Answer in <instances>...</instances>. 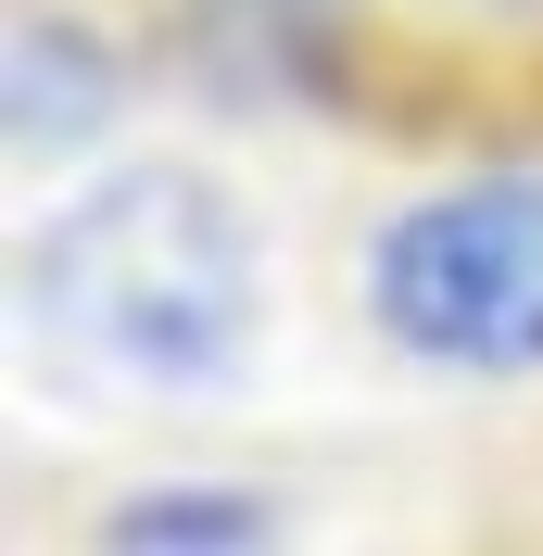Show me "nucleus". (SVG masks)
I'll return each instance as SVG.
<instances>
[{
  "label": "nucleus",
  "mask_w": 543,
  "mask_h": 556,
  "mask_svg": "<svg viewBox=\"0 0 543 556\" xmlns=\"http://www.w3.org/2000/svg\"><path fill=\"white\" fill-rule=\"evenodd\" d=\"M26 278H38V316L127 380H215V367H240L253 316H266L253 215L203 165H127L102 190H76L38 228Z\"/></svg>",
  "instance_id": "obj_1"
},
{
  "label": "nucleus",
  "mask_w": 543,
  "mask_h": 556,
  "mask_svg": "<svg viewBox=\"0 0 543 556\" xmlns=\"http://www.w3.org/2000/svg\"><path fill=\"white\" fill-rule=\"evenodd\" d=\"M367 316L417 367L531 380L543 367V177H455L367 253Z\"/></svg>",
  "instance_id": "obj_2"
},
{
  "label": "nucleus",
  "mask_w": 543,
  "mask_h": 556,
  "mask_svg": "<svg viewBox=\"0 0 543 556\" xmlns=\"http://www.w3.org/2000/svg\"><path fill=\"white\" fill-rule=\"evenodd\" d=\"M341 38V0H203V64L240 102H316L329 76L304 51Z\"/></svg>",
  "instance_id": "obj_3"
},
{
  "label": "nucleus",
  "mask_w": 543,
  "mask_h": 556,
  "mask_svg": "<svg viewBox=\"0 0 543 556\" xmlns=\"http://www.w3.org/2000/svg\"><path fill=\"white\" fill-rule=\"evenodd\" d=\"M102 556H278V506L240 481H165L102 519Z\"/></svg>",
  "instance_id": "obj_4"
},
{
  "label": "nucleus",
  "mask_w": 543,
  "mask_h": 556,
  "mask_svg": "<svg viewBox=\"0 0 543 556\" xmlns=\"http://www.w3.org/2000/svg\"><path fill=\"white\" fill-rule=\"evenodd\" d=\"M114 114V51L76 13H26L13 26V139H89Z\"/></svg>",
  "instance_id": "obj_5"
}]
</instances>
